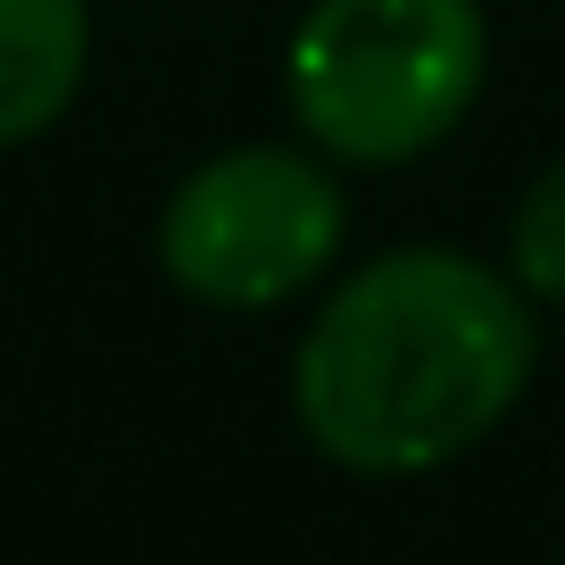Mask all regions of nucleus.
I'll return each instance as SVG.
<instances>
[{
	"mask_svg": "<svg viewBox=\"0 0 565 565\" xmlns=\"http://www.w3.org/2000/svg\"><path fill=\"white\" fill-rule=\"evenodd\" d=\"M532 308L466 249H383L317 308L291 366L300 433L350 475H433L532 383Z\"/></svg>",
	"mask_w": 565,
	"mask_h": 565,
	"instance_id": "1",
	"label": "nucleus"
},
{
	"mask_svg": "<svg viewBox=\"0 0 565 565\" xmlns=\"http://www.w3.org/2000/svg\"><path fill=\"white\" fill-rule=\"evenodd\" d=\"M491 67L475 0H317L291 34V117L350 167H399L466 125Z\"/></svg>",
	"mask_w": 565,
	"mask_h": 565,
	"instance_id": "2",
	"label": "nucleus"
},
{
	"mask_svg": "<svg viewBox=\"0 0 565 565\" xmlns=\"http://www.w3.org/2000/svg\"><path fill=\"white\" fill-rule=\"evenodd\" d=\"M350 200L300 150H225L159 216V266L175 291L225 317L300 300L308 282L333 266Z\"/></svg>",
	"mask_w": 565,
	"mask_h": 565,
	"instance_id": "3",
	"label": "nucleus"
},
{
	"mask_svg": "<svg viewBox=\"0 0 565 565\" xmlns=\"http://www.w3.org/2000/svg\"><path fill=\"white\" fill-rule=\"evenodd\" d=\"M92 9L84 0H0V150L51 134L84 92Z\"/></svg>",
	"mask_w": 565,
	"mask_h": 565,
	"instance_id": "4",
	"label": "nucleus"
},
{
	"mask_svg": "<svg viewBox=\"0 0 565 565\" xmlns=\"http://www.w3.org/2000/svg\"><path fill=\"white\" fill-rule=\"evenodd\" d=\"M508 266L532 300H565V159H548L532 175V192L515 200L508 225Z\"/></svg>",
	"mask_w": 565,
	"mask_h": 565,
	"instance_id": "5",
	"label": "nucleus"
}]
</instances>
